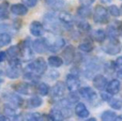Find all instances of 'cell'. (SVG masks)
Returning a JSON list of instances; mask_svg holds the SVG:
<instances>
[{"instance_id":"obj_15","label":"cell","mask_w":122,"mask_h":121,"mask_svg":"<svg viewBox=\"0 0 122 121\" xmlns=\"http://www.w3.org/2000/svg\"><path fill=\"white\" fill-rule=\"evenodd\" d=\"M92 38L94 39V41L99 43H103L106 39V32L102 29H97V30H94L92 32Z\"/></svg>"},{"instance_id":"obj_39","label":"cell","mask_w":122,"mask_h":121,"mask_svg":"<svg viewBox=\"0 0 122 121\" xmlns=\"http://www.w3.org/2000/svg\"><path fill=\"white\" fill-rule=\"evenodd\" d=\"M6 58V53H4V51H0V62L4 61Z\"/></svg>"},{"instance_id":"obj_33","label":"cell","mask_w":122,"mask_h":121,"mask_svg":"<svg viewBox=\"0 0 122 121\" xmlns=\"http://www.w3.org/2000/svg\"><path fill=\"white\" fill-rule=\"evenodd\" d=\"M78 28L84 30V31H88V30H90V25L88 23H85V21H80L78 24Z\"/></svg>"},{"instance_id":"obj_13","label":"cell","mask_w":122,"mask_h":121,"mask_svg":"<svg viewBox=\"0 0 122 121\" xmlns=\"http://www.w3.org/2000/svg\"><path fill=\"white\" fill-rule=\"evenodd\" d=\"M75 113L80 118H86L89 116V111L87 109V107L82 103H78L75 106Z\"/></svg>"},{"instance_id":"obj_14","label":"cell","mask_w":122,"mask_h":121,"mask_svg":"<svg viewBox=\"0 0 122 121\" xmlns=\"http://www.w3.org/2000/svg\"><path fill=\"white\" fill-rule=\"evenodd\" d=\"M74 47L73 46H67L66 48L64 49V51H63V58H64L65 62H66L67 64H70L72 61H73L74 59Z\"/></svg>"},{"instance_id":"obj_42","label":"cell","mask_w":122,"mask_h":121,"mask_svg":"<svg viewBox=\"0 0 122 121\" xmlns=\"http://www.w3.org/2000/svg\"><path fill=\"white\" fill-rule=\"evenodd\" d=\"M117 75H118L119 78L122 79V69H121V70H118V72H117Z\"/></svg>"},{"instance_id":"obj_8","label":"cell","mask_w":122,"mask_h":121,"mask_svg":"<svg viewBox=\"0 0 122 121\" xmlns=\"http://www.w3.org/2000/svg\"><path fill=\"white\" fill-rule=\"evenodd\" d=\"M79 94L82 96V98H85L86 100H93V99L97 96V93L94 92V90L92 89V88L90 87H82L79 89Z\"/></svg>"},{"instance_id":"obj_12","label":"cell","mask_w":122,"mask_h":121,"mask_svg":"<svg viewBox=\"0 0 122 121\" xmlns=\"http://www.w3.org/2000/svg\"><path fill=\"white\" fill-rule=\"evenodd\" d=\"M58 17H59V19L61 20V23H63L66 26H72L74 23V19H73V17H72V15L67 12H64V11L60 12Z\"/></svg>"},{"instance_id":"obj_1","label":"cell","mask_w":122,"mask_h":121,"mask_svg":"<svg viewBox=\"0 0 122 121\" xmlns=\"http://www.w3.org/2000/svg\"><path fill=\"white\" fill-rule=\"evenodd\" d=\"M93 19L95 23L99 24H105L108 19L107 10L102 5H97L94 9V13H93Z\"/></svg>"},{"instance_id":"obj_29","label":"cell","mask_w":122,"mask_h":121,"mask_svg":"<svg viewBox=\"0 0 122 121\" xmlns=\"http://www.w3.org/2000/svg\"><path fill=\"white\" fill-rule=\"evenodd\" d=\"M41 115L38 113H30L26 116V121H40Z\"/></svg>"},{"instance_id":"obj_10","label":"cell","mask_w":122,"mask_h":121,"mask_svg":"<svg viewBox=\"0 0 122 121\" xmlns=\"http://www.w3.org/2000/svg\"><path fill=\"white\" fill-rule=\"evenodd\" d=\"M11 11H12L13 14L18 15V16H23V15L27 14L28 9L25 4L17 3V4H13V5L11 6Z\"/></svg>"},{"instance_id":"obj_11","label":"cell","mask_w":122,"mask_h":121,"mask_svg":"<svg viewBox=\"0 0 122 121\" xmlns=\"http://www.w3.org/2000/svg\"><path fill=\"white\" fill-rule=\"evenodd\" d=\"M30 32H31V34L34 36L42 35L43 25L40 23V21H32L31 25H30Z\"/></svg>"},{"instance_id":"obj_5","label":"cell","mask_w":122,"mask_h":121,"mask_svg":"<svg viewBox=\"0 0 122 121\" xmlns=\"http://www.w3.org/2000/svg\"><path fill=\"white\" fill-rule=\"evenodd\" d=\"M65 89H66V86H64V84L59 81L54 86L53 90H51V94L54 98H62L65 93Z\"/></svg>"},{"instance_id":"obj_18","label":"cell","mask_w":122,"mask_h":121,"mask_svg":"<svg viewBox=\"0 0 122 121\" xmlns=\"http://www.w3.org/2000/svg\"><path fill=\"white\" fill-rule=\"evenodd\" d=\"M101 118L103 121H117V115L114 111H104V113L102 114Z\"/></svg>"},{"instance_id":"obj_43","label":"cell","mask_w":122,"mask_h":121,"mask_svg":"<svg viewBox=\"0 0 122 121\" xmlns=\"http://www.w3.org/2000/svg\"><path fill=\"white\" fill-rule=\"evenodd\" d=\"M86 121H97V119H95V118H89V119Z\"/></svg>"},{"instance_id":"obj_22","label":"cell","mask_w":122,"mask_h":121,"mask_svg":"<svg viewBox=\"0 0 122 121\" xmlns=\"http://www.w3.org/2000/svg\"><path fill=\"white\" fill-rule=\"evenodd\" d=\"M79 49L81 51H85V53H90L93 49V45H92V43L86 41V42H82L81 44L79 45Z\"/></svg>"},{"instance_id":"obj_44","label":"cell","mask_w":122,"mask_h":121,"mask_svg":"<svg viewBox=\"0 0 122 121\" xmlns=\"http://www.w3.org/2000/svg\"><path fill=\"white\" fill-rule=\"evenodd\" d=\"M102 1H103V2H110L112 0H102Z\"/></svg>"},{"instance_id":"obj_4","label":"cell","mask_w":122,"mask_h":121,"mask_svg":"<svg viewBox=\"0 0 122 121\" xmlns=\"http://www.w3.org/2000/svg\"><path fill=\"white\" fill-rule=\"evenodd\" d=\"M79 79L76 75L70 74L66 76V88L70 90V91H75L76 89H78L79 87Z\"/></svg>"},{"instance_id":"obj_9","label":"cell","mask_w":122,"mask_h":121,"mask_svg":"<svg viewBox=\"0 0 122 121\" xmlns=\"http://www.w3.org/2000/svg\"><path fill=\"white\" fill-rule=\"evenodd\" d=\"M107 92H109L110 94H117L119 91H120L121 88V84L118 79H112L109 83L107 84Z\"/></svg>"},{"instance_id":"obj_40","label":"cell","mask_w":122,"mask_h":121,"mask_svg":"<svg viewBox=\"0 0 122 121\" xmlns=\"http://www.w3.org/2000/svg\"><path fill=\"white\" fill-rule=\"evenodd\" d=\"M93 1H94V0H81V2L84 3V5H89V4H91Z\"/></svg>"},{"instance_id":"obj_31","label":"cell","mask_w":122,"mask_h":121,"mask_svg":"<svg viewBox=\"0 0 122 121\" xmlns=\"http://www.w3.org/2000/svg\"><path fill=\"white\" fill-rule=\"evenodd\" d=\"M19 51L20 50H19L18 46H12V47H10V48L8 49V55L11 56L12 58H14V57H16V56L18 55Z\"/></svg>"},{"instance_id":"obj_45","label":"cell","mask_w":122,"mask_h":121,"mask_svg":"<svg viewBox=\"0 0 122 121\" xmlns=\"http://www.w3.org/2000/svg\"><path fill=\"white\" fill-rule=\"evenodd\" d=\"M1 81H2V79H0V83H1Z\"/></svg>"},{"instance_id":"obj_20","label":"cell","mask_w":122,"mask_h":121,"mask_svg":"<svg viewBox=\"0 0 122 121\" xmlns=\"http://www.w3.org/2000/svg\"><path fill=\"white\" fill-rule=\"evenodd\" d=\"M48 63L51 64V66H54V68H59L60 66H62L63 61L58 56H51V57L48 58Z\"/></svg>"},{"instance_id":"obj_16","label":"cell","mask_w":122,"mask_h":121,"mask_svg":"<svg viewBox=\"0 0 122 121\" xmlns=\"http://www.w3.org/2000/svg\"><path fill=\"white\" fill-rule=\"evenodd\" d=\"M13 88H14L18 93H21V94H30V92H31L30 86L27 85V84H17V85H13Z\"/></svg>"},{"instance_id":"obj_6","label":"cell","mask_w":122,"mask_h":121,"mask_svg":"<svg viewBox=\"0 0 122 121\" xmlns=\"http://www.w3.org/2000/svg\"><path fill=\"white\" fill-rule=\"evenodd\" d=\"M93 86L97 90H103L107 87V79L103 75H95L93 78Z\"/></svg>"},{"instance_id":"obj_21","label":"cell","mask_w":122,"mask_h":121,"mask_svg":"<svg viewBox=\"0 0 122 121\" xmlns=\"http://www.w3.org/2000/svg\"><path fill=\"white\" fill-rule=\"evenodd\" d=\"M11 43V35L8 33H1L0 34V46H6Z\"/></svg>"},{"instance_id":"obj_32","label":"cell","mask_w":122,"mask_h":121,"mask_svg":"<svg viewBox=\"0 0 122 121\" xmlns=\"http://www.w3.org/2000/svg\"><path fill=\"white\" fill-rule=\"evenodd\" d=\"M107 34H108V36H109V39H115V38H117L118 31L115 29V27L110 26V27H108V29H107Z\"/></svg>"},{"instance_id":"obj_3","label":"cell","mask_w":122,"mask_h":121,"mask_svg":"<svg viewBox=\"0 0 122 121\" xmlns=\"http://www.w3.org/2000/svg\"><path fill=\"white\" fill-rule=\"evenodd\" d=\"M32 48L34 49V51L39 54L42 53H46V50L48 49V44H47V41L45 39H38V40L33 41L32 43Z\"/></svg>"},{"instance_id":"obj_17","label":"cell","mask_w":122,"mask_h":121,"mask_svg":"<svg viewBox=\"0 0 122 121\" xmlns=\"http://www.w3.org/2000/svg\"><path fill=\"white\" fill-rule=\"evenodd\" d=\"M77 14L79 15L82 18H86V17H89L91 14V9L89 5H82L80 8H78L77 10Z\"/></svg>"},{"instance_id":"obj_25","label":"cell","mask_w":122,"mask_h":121,"mask_svg":"<svg viewBox=\"0 0 122 121\" xmlns=\"http://www.w3.org/2000/svg\"><path fill=\"white\" fill-rule=\"evenodd\" d=\"M51 116L53 118L54 121H63V115L60 111H56V109H53L51 111Z\"/></svg>"},{"instance_id":"obj_36","label":"cell","mask_w":122,"mask_h":121,"mask_svg":"<svg viewBox=\"0 0 122 121\" xmlns=\"http://www.w3.org/2000/svg\"><path fill=\"white\" fill-rule=\"evenodd\" d=\"M23 2L25 3V5H27V6H30V8H32V6H34V5L36 4L38 0H23Z\"/></svg>"},{"instance_id":"obj_30","label":"cell","mask_w":122,"mask_h":121,"mask_svg":"<svg viewBox=\"0 0 122 121\" xmlns=\"http://www.w3.org/2000/svg\"><path fill=\"white\" fill-rule=\"evenodd\" d=\"M108 12H109V14L112 15V16L118 17L119 15H120V9L117 5H110L109 8H108Z\"/></svg>"},{"instance_id":"obj_41","label":"cell","mask_w":122,"mask_h":121,"mask_svg":"<svg viewBox=\"0 0 122 121\" xmlns=\"http://www.w3.org/2000/svg\"><path fill=\"white\" fill-rule=\"evenodd\" d=\"M0 121H10V119L5 116H0Z\"/></svg>"},{"instance_id":"obj_37","label":"cell","mask_w":122,"mask_h":121,"mask_svg":"<svg viewBox=\"0 0 122 121\" xmlns=\"http://www.w3.org/2000/svg\"><path fill=\"white\" fill-rule=\"evenodd\" d=\"M4 111H5V113L9 114V115L15 116V111H14V108H11L10 105H5V106H4Z\"/></svg>"},{"instance_id":"obj_26","label":"cell","mask_w":122,"mask_h":121,"mask_svg":"<svg viewBox=\"0 0 122 121\" xmlns=\"http://www.w3.org/2000/svg\"><path fill=\"white\" fill-rule=\"evenodd\" d=\"M6 74H8V76L10 78H17L19 76V69H17V66H12L6 72Z\"/></svg>"},{"instance_id":"obj_2","label":"cell","mask_w":122,"mask_h":121,"mask_svg":"<svg viewBox=\"0 0 122 121\" xmlns=\"http://www.w3.org/2000/svg\"><path fill=\"white\" fill-rule=\"evenodd\" d=\"M46 62H45L44 59L40 58V59L34 60L33 62L28 64V69H29L31 72H34L36 74H43V73L46 71Z\"/></svg>"},{"instance_id":"obj_19","label":"cell","mask_w":122,"mask_h":121,"mask_svg":"<svg viewBox=\"0 0 122 121\" xmlns=\"http://www.w3.org/2000/svg\"><path fill=\"white\" fill-rule=\"evenodd\" d=\"M9 15V3L8 2H2L0 3V19L8 18Z\"/></svg>"},{"instance_id":"obj_24","label":"cell","mask_w":122,"mask_h":121,"mask_svg":"<svg viewBox=\"0 0 122 121\" xmlns=\"http://www.w3.org/2000/svg\"><path fill=\"white\" fill-rule=\"evenodd\" d=\"M64 45V40L63 39H61V38H58L57 39V41H56L55 43H53L51 44V49L53 51H57L58 49H60L61 47Z\"/></svg>"},{"instance_id":"obj_27","label":"cell","mask_w":122,"mask_h":121,"mask_svg":"<svg viewBox=\"0 0 122 121\" xmlns=\"http://www.w3.org/2000/svg\"><path fill=\"white\" fill-rule=\"evenodd\" d=\"M109 105H110V107L114 109H120L122 107V102L119 99H112V100L109 101Z\"/></svg>"},{"instance_id":"obj_7","label":"cell","mask_w":122,"mask_h":121,"mask_svg":"<svg viewBox=\"0 0 122 121\" xmlns=\"http://www.w3.org/2000/svg\"><path fill=\"white\" fill-rule=\"evenodd\" d=\"M105 50L107 54L109 55H115V54H118L119 50H120V47L118 45V41H115V39H110V42L106 45L105 47Z\"/></svg>"},{"instance_id":"obj_23","label":"cell","mask_w":122,"mask_h":121,"mask_svg":"<svg viewBox=\"0 0 122 121\" xmlns=\"http://www.w3.org/2000/svg\"><path fill=\"white\" fill-rule=\"evenodd\" d=\"M38 92L41 94V96H47L49 92V87L47 84H40V85L38 86Z\"/></svg>"},{"instance_id":"obj_34","label":"cell","mask_w":122,"mask_h":121,"mask_svg":"<svg viewBox=\"0 0 122 121\" xmlns=\"http://www.w3.org/2000/svg\"><path fill=\"white\" fill-rule=\"evenodd\" d=\"M101 98L103 101H106V102H109L112 100V94L109 92H102L101 93Z\"/></svg>"},{"instance_id":"obj_28","label":"cell","mask_w":122,"mask_h":121,"mask_svg":"<svg viewBox=\"0 0 122 121\" xmlns=\"http://www.w3.org/2000/svg\"><path fill=\"white\" fill-rule=\"evenodd\" d=\"M30 106L31 107H39L42 105V100H41L39 96H32L29 101Z\"/></svg>"},{"instance_id":"obj_35","label":"cell","mask_w":122,"mask_h":121,"mask_svg":"<svg viewBox=\"0 0 122 121\" xmlns=\"http://www.w3.org/2000/svg\"><path fill=\"white\" fill-rule=\"evenodd\" d=\"M115 68L117 70H121L122 69V57H118L117 60L115 61Z\"/></svg>"},{"instance_id":"obj_38","label":"cell","mask_w":122,"mask_h":121,"mask_svg":"<svg viewBox=\"0 0 122 121\" xmlns=\"http://www.w3.org/2000/svg\"><path fill=\"white\" fill-rule=\"evenodd\" d=\"M40 121H54L51 115H41Z\"/></svg>"}]
</instances>
